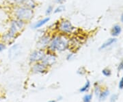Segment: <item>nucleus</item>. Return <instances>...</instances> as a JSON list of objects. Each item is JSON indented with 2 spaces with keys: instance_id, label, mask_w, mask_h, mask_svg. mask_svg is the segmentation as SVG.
Returning <instances> with one entry per match:
<instances>
[{
  "instance_id": "27",
  "label": "nucleus",
  "mask_w": 123,
  "mask_h": 102,
  "mask_svg": "<svg viewBox=\"0 0 123 102\" xmlns=\"http://www.w3.org/2000/svg\"><path fill=\"white\" fill-rule=\"evenodd\" d=\"M118 87L120 89H123V77L121 78V80L120 81L118 84Z\"/></svg>"
},
{
  "instance_id": "7",
  "label": "nucleus",
  "mask_w": 123,
  "mask_h": 102,
  "mask_svg": "<svg viewBox=\"0 0 123 102\" xmlns=\"http://www.w3.org/2000/svg\"><path fill=\"white\" fill-rule=\"evenodd\" d=\"M51 36L49 33H44L38 38L37 41V47L39 49H47L49 44L50 43V40L51 38Z\"/></svg>"
},
{
  "instance_id": "29",
  "label": "nucleus",
  "mask_w": 123,
  "mask_h": 102,
  "mask_svg": "<svg viewBox=\"0 0 123 102\" xmlns=\"http://www.w3.org/2000/svg\"><path fill=\"white\" fill-rule=\"evenodd\" d=\"M64 1H65V0H55V2L58 4H62Z\"/></svg>"
},
{
  "instance_id": "26",
  "label": "nucleus",
  "mask_w": 123,
  "mask_h": 102,
  "mask_svg": "<svg viewBox=\"0 0 123 102\" xmlns=\"http://www.w3.org/2000/svg\"><path fill=\"white\" fill-rule=\"evenodd\" d=\"M118 99V95L114 94L113 95H111V97L110 98V102H115Z\"/></svg>"
},
{
  "instance_id": "10",
  "label": "nucleus",
  "mask_w": 123,
  "mask_h": 102,
  "mask_svg": "<svg viewBox=\"0 0 123 102\" xmlns=\"http://www.w3.org/2000/svg\"><path fill=\"white\" fill-rule=\"evenodd\" d=\"M17 38L15 36H12L11 34H10L8 32L4 33L0 37V40L4 42L6 45H11L13 43L14 41Z\"/></svg>"
},
{
  "instance_id": "20",
  "label": "nucleus",
  "mask_w": 123,
  "mask_h": 102,
  "mask_svg": "<svg viewBox=\"0 0 123 102\" xmlns=\"http://www.w3.org/2000/svg\"><path fill=\"white\" fill-rule=\"evenodd\" d=\"M101 93V88H100V86L98 84H94V93H95V95H97V97H98V96L100 95Z\"/></svg>"
},
{
  "instance_id": "31",
  "label": "nucleus",
  "mask_w": 123,
  "mask_h": 102,
  "mask_svg": "<svg viewBox=\"0 0 123 102\" xmlns=\"http://www.w3.org/2000/svg\"><path fill=\"white\" fill-rule=\"evenodd\" d=\"M55 102V100H51V101H49V102Z\"/></svg>"
},
{
  "instance_id": "17",
  "label": "nucleus",
  "mask_w": 123,
  "mask_h": 102,
  "mask_svg": "<svg viewBox=\"0 0 123 102\" xmlns=\"http://www.w3.org/2000/svg\"><path fill=\"white\" fill-rule=\"evenodd\" d=\"M65 6L63 4H60L58 6H57L53 10V13L58 14L63 13L64 11H65Z\"/></svg>"
},
{
  "instance_id": "14",
  "label": "nucleus",
  "mask_w": 123,
  "mask_h": 102,
  "mask_svg": "<svg viewBox=\"0 0 123 102\" xmlns=\"http://www.w3.org/2000/svg\"><path fill=\"white\" fill-rule=\"evenodd\" d=\"M121 32H122L121 26L118 24H116V25H114L112 27L111 30V35L113 37H116V36H118L120 34Z\"/></svg>"
},
{
  "instance_id": "25",
  "label": "nucleus",
  "mask_w": 123,
  "mask_h": 102,
  "mask_svg": "<svg viewBox=\"0 0 123 102\" xmlns=\"http://www.w3.org/2000/svg\"><path fill=\"white\" fill-rule=\"evenodd\" d=\"M7 45L4 43V42H2V41H1L0 40V52H1V51H3L4 50L6 49V46Z\"/></svg>"
},
{
  "instance_id": "23",
  "label": "nucleus",
  "mask_w": 123,
  "mask_h": 102,
  "mask_svg": "<svg viewBox=\"0 0 123 102\" xmlns=\"http://www.w3.org/2000/svg\"><path fill=\"white\" fill-rule=\"evenodd\" d=\"M86 70L85 69L84 67H80L77 71V74H79V76H84V74L86 73Z\"/></svg>"
},
{
  "instance_id": "13",
  "label": "nucleus",
  "mask_w": 123,
  "mask_h": 102,
  "mask_svg": "<svg viewBox=\"0 0 123 102\" xmlns=\"http://www.w3.org/2000/svg\"><path fill=\"white\" fill-rule=\"evenodd\" d=\"M116 42H117V39L115 37L109 38L108 40H106L105 43H103V44L101 45V46L100 47V48H99V50H103V49H106V48H107V47H109L110 46H111V45L115 44Z\"/></svg>"
},
{
  "instance_id": "24",
  "label": "nucleus",
  "mask_w": 123,
  "mask_h": 102,
  "mask_svg": "<svg viewBox=\"0 0 123 102\" xmlns=\"http://www.w3.org/2000/svg\"><path fill=\"white\" fill-rule=\"evenodd\" d=\"M74 56H75V53H74V52H70V53H68L66 57V60L70 61V60H73V59Z\"/></svg>"
},
{
  "instance_id": "4",
  "label": "nucleus",
  "mask_w": 123,
  "mask_h": 102,
  "mask_svg": "<svg viewBox=\"0 0 123 102\" xmlns=\"http://www.w3.org/2000/svg\"><path fill=\"white\" fill-rule=\"evenodd\" d=\"M26 22L23 21L13 18L11 19L10 22V26H9L8 32L12 36L17 38L18 35L24 30L25 27L26 26Z\"/></svg>"
},
{
  "instance_id": "5",
  "label": "nucleus",
  "mask_w": 123,
  "mask_h": 102,
  "mask_svg": "<svg viewBox=\"0 0 123 102\" xmlns=\"http://www.w3.org/2000/svg\"><path fill=\"white\" fill-rule=\"evenodd\" d=\"M45 53H46V49H39V48L33 51L30 53L29 57L30 62L34 64L36 62H41L43 58H44Z\"/></svg>"
},
{
  "instance_id": "6",
  "label": "nucleus",
  "mask_w": 123,
  "mask_h": 102,
  "mask_svg": "<svg viewBox=\"0 0 123 102\" xmlns=\"http://www.w3.org/2000/svg\"><path fill=\"white\" fill-rule=\"evenodd\" d=\"M41 62H43V64H44L47 67H52L53 64H55L57 62L56 53L46 50L45 55H44V58H43Z\"/></svg>"
},
{
  "instance_id": "19",
  "label": "nucleus",
  "mask_w": 123,
  "mask_h": 102,
  "mask_svg": "<svg viewBox=\"0 0 123 102\" xmlns=\"http://www.w3.org/2000/svg\"><path fill=\"white\" fill-rule=\"evenodd\" d=\"M53 6H51V5H49L48 7L46 9V10H45V14L47 15V16H49L50 14L51 13H53Z\"/></svg>"
},
{
  "instance_id": "21",
  "label": "nucleus",
  "mask_w": 123,
  "mask_h": 102,
  "mask_svg": "<svg viewBox=\"0 0 123 102\" xmlns=\"http://www.w3.org/2000/svg\"><path fill=\"white\" fill-rule=\"evenodd\" d=\"M92 94H87L83 97V102H90L92 100Z\"/></svg>"
},
{
  "instance_id": "3",
  "label": "nucleus",
  "mask_w": 123,
  "mask_h": 102,
  "mask_svg": "<svg viewBox=\"0 0 123 102\" xmlns=\"http://www.w3.org/2000/svg\"><path fill=\"white\" fill-rule=\"evenodd\" d=\"M55 29H56L60 34L69 36L73 34L76 30L75 27L70 21L68 19H61L55 23Z\"/></svg>"
},
{
  "instance_id": "33",
  "label": "nucleus",
  "mask_w": 123,
  "mask_h": 102,
  "mask_svg": "<svg viewBox=\"0 0 123 102\" xmlns=\"http://www.w3.org/2000/svg\"><path fill=\"white\" fill-rule=\"evenodd\" d=\"M36 1H39V0H36Z\"/></svg>"
},
{
  "instance_id": "12",
  "label": "nucleus",
  "mask_w": 123,
  "mask_h": 102,
  "mask_svg": "<svg viewBox=\"0 0 123 102\" xmlns=\"http://www.w3.org/2000/svg\"><path fill=\"white\" fill-rule=\"evenodd\" d=\"M21 5L32 10H34L37 6V2L36 0H23Z\"/></svg>"
},
{
  "instance_id": "16",
  "label": "nucleus",
  "mask_w": 123,
  "mask_h": 102,
  "mask_svg": "<svg viewBox=\"0 0 123 102\" xmlns=\"http://www.w3.org/2000/svg\"><path fill=\"white\" fill-rule=\"evenodd\" d=\"M90 82L89 80H87L86 82V84L81 89H79V91L81 93H86V92H87L88 90L90 89Z\"/></svg>"
},
{
  "instance_id": "30",
  "label": "nucleus",
  "mask_w": 123,
  "mask_h": 102,
  "mask_svg": "<svg viewBox=\"0 0 123 102\" xmlns=\"http://www.w3.org/2000/svg\"><path fill=\"white\" fill-rule=\"evenodd\" d=\"M120 21L122 23H123V13L121 14V16H120Z\"/></svg>"
},
{
  "instance_id": "28",
  "label": "nucleus",
  "mask_w": 123,
  "mask_h": 102,
  "mask_svg": "<svg viewBox=\"0 0 123 102\" xmlns=\"http://www.w3.org/2000/svg\"><path fill=\"white\" fill-rule=\"evenodd\" d=\"M118 71H122V70H123V60L119 64L118 67Z\"/></svg>"
},
{
  "instance_id": "18",
  "label": "nucleus",
  "mask_w": 123,
  "mask_h": 102,
  "mask_svg": "<svg viewBox=\"0 0 123 102\" xmlns=\"http://www.w3.org/2000/svg\"><path fill=\"white\" fill-rule=\"evenodd\" d=\"M8 4L14 6H17V5H21V2H22L23 0H6Z\"/></svg>"
},
{
  "instance_id": "22",
  "label": "nucleus",
  "mask_w": 123,
  "mask_h": 102,
  "mask_svg": "<svg viewBox=\"0 0 123 102\" xmlns=\"http://www.w3.org/2000/svg\"><path fill=\"white\" fill-rule=\"evenodd\" d=\"M102 73L105 76V77H110L111 75V71L109 69H104L102 71Z\"/></svg>"
},
{
  "instance_id": "9",
  "label": "nucleus",
  "mask_w": 123,
  "mask_h": 102,
  "mask_svg": "<svg viewBox=\"0 0 123 102\" xmlns=\"http://www.w3.org/2000/svg\"><path fill=\"white\" fill-rule=\"evenodd\" d=\"M21 51V47L18 44L13 45L8 51V57L10 60H13L19 56Z\"/></svg>"
},
{
  "instance_id": "32",
  "label": "nucleus",
  "mask_w": 123,
  "mask_h": 102,
  "mask_svg": "<svg viewBox=\"0 0 123 102\" xmlns=\"http://www.w3.org/2000/svg\"><path fill=\"white\" fill-rule=\"evenodd\" d=\"M1 99V94H0V99Z\"/></svg>"
},
{
  "instance_id": "11",
  "label": "nucleus",
  "mask_w": 123,
  "mask_h": 102,
  "mask_svg": "<svg viewBox=\"0 0 123 102\" xmlns=\"http://www.w3.org/2000/svg\"><path fill=\"white\" fill-rule=\"evenodd\" d=\"M50 21V17H46L43 18V19H41L38 20V21H36L34 23L32 26V28L34 29V30H38L40 28H41L42 27H43L45 26L47 23H48Z\"/></svg>"
},
{
  "instance_id": "2",
  "label": "nucleus",
  "mask_w": 123,
  "mask_h": 102,
  "mask_svg": "<svg viewBox=\"0 0 123 102\" xmlns=\"http://www.w3.org/2000/svg\"><path fill=\"white\" fill-rule=\"evenodd\" d=\"M12 13L13 18L21 20L26 23L30 21L34 16V10L22 5L12 6Z\"/></svg>"
},
{
  "instance_id": "1",
  "label": "nucleus",
  "mask_w": 123,
  "mask_h": 102,
  "mask_svg": "<svg viewBox=\"0 0 123 102\" xmlns=\"http://www.w3.org/2000/svg\"><path fill=\"white\" fill-rule=\"evenodd\" d=\"M70 47V38L69 36L58 33L52 35L50 43L46 50L53 53H61L69 49Z\"/></svg>"
},
{
  "instance_id": "15",
  "label": "nucleus",
  "mask_w": 123,
  "mask_h": 102,
  "mask_svg": "<svg viewBox=\"0 0 123 102\" xmlns=\"http://www.w3.org/2000/svg\"><path fill=\"white\" fill-rule=\"evenodd\" d=\"M110 95V90L108 89H105V90L103 91H101L100 95L98 96L100 101H103V100H105L106 98L108 97V95Z\"/></svg>"
},
{
  "instance_id": "8",
  "label": "nucleus",
  "mask_w": 123,
  "mask_h": 102,
  "mask_svg": "<svg viewBox=\"0 0 123 102\" xmlns=\"http://www.w3.org/2000/svg\"><path fill=\"white\" fill-rule=\"evenodd\" d=\"M49 67H47L42 62L34 63L31 67V71L35 74H44L48 71Z\"/></svg>"
}]
</instances>
